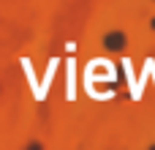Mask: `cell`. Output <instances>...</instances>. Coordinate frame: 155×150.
I'll use <instances>...</instances> for the list:
<instances>
[{
  "label": "cell",
  "mask_w": 155,
  "mask_h": 150,
  "mask_svg": "<svg viewBox=\"0 0 155 150\" xmlns=\"http://www.w3.org/2000/svg\"><path fill=\"white\" fill-rule=\"evenodd\" d=\"M104 46H106L109 52H123V49H125V36H123L120 30L106 33V36H104Z\"/></svg>",
  "instance_id": "6da1fadb"
},
{
  "label": "cell",
  "mask_w": 155,
  "mask_h": 150,
  "mask_svg": "<svg viewBox=\"0 0 155 150\" xmlns=\"http://www.w3.org/2000/svg\"><path fill=\"white\" fill-rule=\"evenodd\" d=\"M153 30H155V19H153Z\"/></svg>",
  "instance_id": "7a4b0ae2"
}]
</instances>
